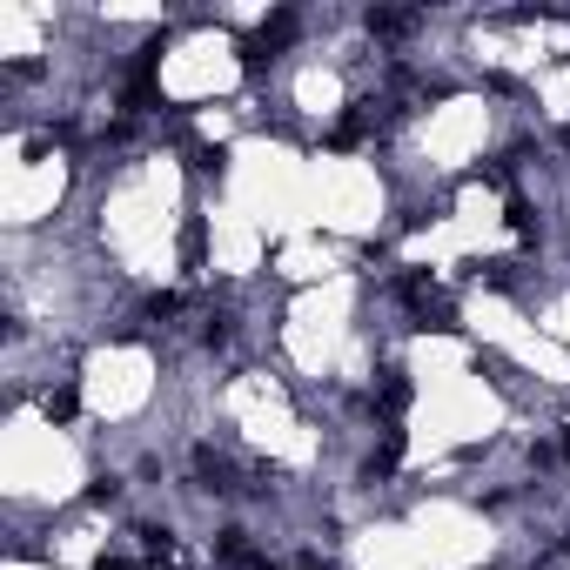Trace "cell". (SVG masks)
<instances>
[{"label": "cell", "mask_w": 570, "mask_h": 570, "mask_svg": "<svg viewBox=\"0 0 570 570\" xmlns=\"http://www.w3.org/2000/svg\"><path fill=\"white\" fill-rule=\"evenodd\" d=\"M94 570H135V564H128V557H101Z\"/></svg>", "instance_id": "obj_1"}, {"label": "cell", "mask_w": 570, "mask_h": 570, "mask_svg": "<svg viewBox=\"0 0 570 570\" xmlns=\"http://www.w3.org/2000/svg\"><path fill=\"white\" fill-rule=\"evenodd\" d=\"M564 456H570V436H564Z\"/></svg>", "instance_id": "obj_2"}]
</instances>
